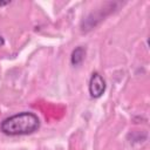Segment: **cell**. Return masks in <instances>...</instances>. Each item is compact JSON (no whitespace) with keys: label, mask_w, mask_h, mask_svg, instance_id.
Masks as SVG:
<instances>
[{"label":"cell","mask_w":150,"mask_h":150,"mask_svg":"<svg viewBox=\"0 0 150 150\" xmlns=\"http://www.w3.org/2000/svg\"><path fill=\"white\" fill-rule=\"evenodd\" d=\"M40 118L30 111H21L6 117L0 123V130L8 136L30 135L40 129Z\"/></svg>","instance_id":"6da1fadb"},{"label":"cell","mask_w":150,"mask_h":150,"mask_svg":"<svg viewBox=\"0 0 150 150\" xmlns=\"http://www.w3.org/2000/svg\"><path fill=\"white\" fill-rule=\"evenodd\" d=\"M105 88H107V84H105V80L103 79V76L97 71L93 73L89 80V84H88L90 96L93 98L101 97L104 94Z\"/></svg>","instance_id":"7a4b0ae2"},{"label":"cell","mask_w":150,"mask_h":150,"mask_svg":"<svg viewBox=\"0 0 150 150\" xmlns=\"http://www.w3.org/2000/svg\"><path fill=\"white\" fill-rule=\"evenodd\" d=\"M86 54H87V49L83 46H77L70 55V63L74 67H79L86 59Z\"/></svg>","instance_id":"3957f363"},{"label":"cell","mask_w":150,"mask_h":150,"mask_svg":"<svg viewBox=\"0 0 150 150\" xmlns=\"http://www.w3.org/2000/svg\"><path fill=\"white\" fill-rule=\"evenodd\" d=\"M5 45V39H4V36L0 34V47H2Z\"/></svg>","instance_id":"277c9868"},{"label":"cell","mask_w":150,"mask_h":150,"mask_svg":"<svg viewBox=\"0 0 150 150\" xmlns=\"http://www.w3.org/2000/svg\"><path fill=\"white\" fill-rule=\"evenodd\" d=\"M9 4H11V1H0V6H6Z\"/></svg>","instance_id":"5b68a950"}]
</instances>
